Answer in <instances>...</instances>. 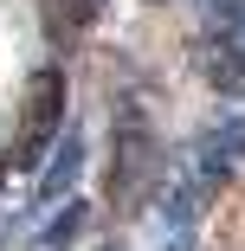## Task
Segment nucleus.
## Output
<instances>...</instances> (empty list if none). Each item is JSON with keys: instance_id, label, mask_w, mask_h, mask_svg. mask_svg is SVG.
Masks as SVG:
<instances>
[{"instance_id": "obj_4", "label": "nucleus", "mask_w": 245, "mask_h": 251, "mask_svg": "<svg viewBox=\"0 0 245 251\" xmlns=\"http://www.w3.org/2000/svg\"><path fill=\"white\" fill-rule=\"evenodd\" d=\"M78 174H84V135H78V129H58V142L45 148V161L32 168V193H26V200H32L39 213L58 206V200L78 187Z\"/></svg>"}, {"instance_id": "obj_5", "label": "nucleus", "mask_w": 245, "mask_h": 251, "mask_svg": "<svg viewBox=\"0 0 245 251\" xmlns=\"http://www.w3.org/2000/svg\"><path fill=\"white\" fill-rule=\"evenodd\" d=\"M84 232H90V200L84 193H65L58 206H45V219L26 238V251H71V245H84Z\"/></svg>"}, {"instance_id": "obj_3", "label": "nucleus", "mask_w": 245, "mask_h": 251, "mask_svg": "<svg viewBox=\"0 0 245 251\" xmlns=\"http://www.w3.org/2000/svg\"><path fill=\"white\" fill-rule=\"evenodd\" d=\"M58 129H65V77L58 71H39L32 84H26V103H20V135H13V155H7V168H39L45 161V148L58 142Z\"/></svg>"}, {"instance_id": "obj_1", "label": "nucleus", "mask_w": 245, "mask_h": 251, "mask_svg": "<svg viewBox=\"0 0 245 251\" xmlns=\"http://www.w3.org/2000/svg\"><path fill=\"white\" fill-rule=\"evenodd\" d=\"M162 174H168L162 135H155L149 110H142V97L123 90L116 103H110V180H104L110 206H116V213H142V206L155 200Z\"/></svg>"}, {"instance_id": "obj_2", "label": "nucleus", "mask_w": 245, "mask_h": 251, "mask_svg": "<svg viewBox=\"0 0 245 251\" xmlns=\"http://www.w3.org/2000/svg\"><path fill=\"white\" fill-rule=\"evenodd\" d=\"M200 77L226 97H245V0H207L200 7V39H193Z\"/></svg>"}, {"instance_id": "obj_6", "label": "nucleus", "mask_w": 245, "mask_h": 251, "mask_svg": "<svg viewBox=\"0 0 245 251\" xmlns=\"http://www.w3.org/2000/svg\"><path fill=\"white\" fill-rule=\"evenodd\" d=\"M104 251H116V245H104Z\"/></svg>"}]
</instances>
